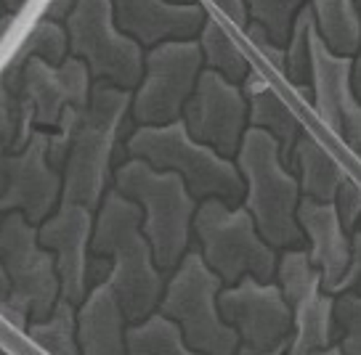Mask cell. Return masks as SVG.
I'll list each match as a JSON object with an SVG mask.
<instances>
[{
    "label": "cell",
    "mask_w": 361,
    "mask_h": 355,
    "mask_svg": "<svg viewBox=\"0 0 361 355\" xmlns=\"http://www.w3.org/2000/svg\"><path fill=\"white\" fill-rule=\"evenodd\" d=\"M3 8H6V6H3V0H0V11H3Z\"/></svg>",
    "instance_id": "cell-39"
},
{
    "label": "cell",
    "mask_w": 361,
    "mask_h": 355,
    "mask_svg": "<svg viewBox=\"0 0 361 355\" xmlns=\"http://www.w3.org/2000/svg\"><path fill=\"white\" fill-rule=\"evenodd\" d=\"M69 11H72V0H48V6H45V11H43L40 19L64 24V19L69 16Z\"/></svg>",
    "instance_id": "cell-34"
},
{
    "label": "cell",
    "mask_w": 361,
    "mask_h": 355,
    "mask_svg": "<svg viewBox=\"0 0 361 355\" xmlns=\"http://www.w3.org/2000/svg\"><path fill=\"white\" fill-rule=\"evenodd\" d=\"M125 149L157 170L178 173L197 201L218 197L231 207L242 201L245 183L237 165L213 146L194 141L180 117L165 125H138L125 141Z\"/></svg>",
    "instance_id": "cell-5"
},
{
    "label": "cell",
    "mask_w": 361,
    "mask_h": 355,
    "mask_svg": "<svg viewBox=\"0 0 361 355\" xmlns=\"http://www.w3.org/2000/svg\"><path fill=\"white\" fill-rule=\"evenodd\" d=\"M16 133H19V106L11 93L0 85V144L11 149Z\"/></svg>",
    "instance_id": "cell-32"
},
{
    "label": "cell",
    "mask_w": 361,
    "mask_h": 355,
    "mask_svg": "<svg viewBox=\"0 0 361 355\" xmlns=\"http://www.w3.org/2000/svg\"><path fill=\"white\" fill-rule=\"evenodd\" d=\"M335 212H338L340 218V225L345 228V233H353L356 231V223H359V212H361V194H359V186L353 183V180H343L340 183L338 194H335Z\"/></svg>",
    "instance_id": "cell-30"
},
{
    "label": "cell",
    "mask_w": 361,
    "mask_h": 355,
    "mask_svg": "<svg viewBox=\"0 0 361 355\" xmlns=\"http://www.w3.org/2000/svg\"><path fill=\"white\" fill-rule=\"evenodd\" d=\"M90 82L93 80L88 67L78 56H67L61 64H48L40 56L24 58L16 93L19 133L13 138L11 151L22 149L30 141L35 127L54 133L64 109H85Z\"/></svg>",
    "instance_id": "cell-11"
},
{
    "label": "cell",
    "mask_w": 361,
    "mask_h": 355,
    "mask_svg": "<svg viewBox=\"0 0 361 355\" xmlns=\"http://www.w3.org/2000/svg\"><path fill=\"white\" fill-rule=\"evenodd\" d=\"M202 72L197 40H162L144 54L141 80L130 93L128 114L135 125H165L178 120Z\"/></svg>",
    "instance_id": "cell-10"
},
{
    "label": "cell",
    "mask_w": 361,
    "mask_h": 355,
    "mask_svg": "<svg viewBox=\"0 0 361 355\" xmlns=\"http://www.w3.org/2000/svg\"><path fill=\"white\" fill-rule=\"evenodd\" d=\"M245 32H247L250 43L255 45L260 54L266 56L271 64H274V69L284 75V45L274 43V40H271L269 35H266V30H263L258 22H247V24H245Z\"/></svg>",
    "instance_id": "cell-31"
},
{
    "label": "cell",
    "mask_w": 361,
    "mask_h": 355,
    "mask_svg": "<svg viewBox=\"0 0 361 355\" xmlns=\"http://www.w3.org/2000/svg\"><path fill=\"white\" fill-rule=\"evenodd\" d=\"M13 19H16V13L13 11H8V8H6V11H0V40H3V35L11 30Z\"/></svg>",
    "instance_id": "cell-35"
},
{
    "label": "cell",
    "mask_w": 361,
    "mask_h": 355,
    "mask_svg": "<svg viewBox=\"0 0 361 355\" xmlns=\"http://www.w3.org/2000/svg\"><path fill=\"white\" fill-rule=\"evenodd\" d=\"M332 329H335V342L338 353H361V297L356 287L332 294Z\"/></svg>",
    "instance_id": "cell-28"
},
{
    "label": "cell",
    "mask_w": 361,
    "mask_h": 355,
    "mask_svg": "<svg viewBox=\"0 0 361 355\" xmlns=\"http://www.w3.org/2000/svg\"><path fill=\"white\" fill-rule=\"evenodd\" d=\"M218 313L239 337L237 353H287L293 340V311L274 281L242 276L237 284L218 292Z\"/></svg>",
    "instance_id": "cell-12"
},
{
    "label": "cell",
    "mask_w": 361,
    "mask_h": 355,
    "mask_svg": "<svg viewBox=\"0 0 361 355\" xmlns=\"http://www.w3.org/2000/svg\"><path fill=\"white\" fill-rule=\"evenodd\" d=\"M305 3L308 0H245V8H247L250 22H258L274 43L284 45L295 13L300 11Z\"/></svg>",
    "instance_id": "cell-29"
},
{
    "label": "cell",
    "mask_w": 361,
    "mask_h": 355,
    "mask_svg": "<svg viewBox=\"0 0 361 355\" xmlns=\"http://www.w3.org/2000/svg\"><path fill=\"white\" fill-rule=\"evenodd\" d=\"M114 27L141 48L162 40H192L204 22L200 3H170V0H112Z\"/></svg>",
    "instance_id": "cell-17"
},
{
    "label": "cell",
    "mask_w": 361,
    "mask_h": 355,
    "mask_svg": "<svg viewBox=\"0 0 361 355\" xmlns=\"http://www.w3.org/2000/svg\"><path fill=\"white\" fill-rule=\"evenodd\" d=\"M210 3H213L215 8H221L231 22L237 24L239 30H245V24L250 22L247 8H245V0H210Z\"/></svg>",
    "instance_id": "cell-33"
},
{
    "label": "cell",
    "mask_w": 361,
    "mask_h": 355,
    "mask_svg": "<svg viewBox=\"0 0 361 355\" xmlns=\"http://www.w3.org/2000/svg\"><path fill=\"white\" fill-rule=\"evenodd\" d=\"M61 197V173L48 162V130L35 127L30 141L11 151L0 144V215L22 212L37 225Z\"/></svg>",
    "instance_id": "cell-13"
},
{
    "label": "cell",
    "mask_w": 361,
    "mask_h": 355,
    "mask_svg": "<svg viewBox=\"0 0 361 355\" xmlns=\"http://www.w3.org/2000/svg\"><path fill=\"white\" fill-rule=\"evenodd\" d=\"M350 64L353 56L332 54L316 27L308 37V85L319 120L332 133L345 135L353 149H359L361 109L359 96L350 88Z\"/></svg>",
    "instance_id": "cell-15"
},
{
    "label": "cell",
    "mask_w": 361,
    "mask_h": 355,
    "mask_svg": "<svg viewBox=\"0 0 361 355\" xmlns=\"http://www.w3.org/2000/svg\"><path fill=\"white\" fill-rule=\"evenodd\" d=\"M130 93L133 90L117 88L104 80L90 82L88 104L72 125L67 154L61 162L64 173L59 201H78L88 210L99 207L112 178V159L128 117Z\"/></svg>",
    "instance_id": "cell-2"
},
{
    "label": "cell",
    "mask_w": 361,
    "mask_h": 355,
    "mask_svg": "<svg viewBox=\"0 0 361 355\" xmlns=\"http://www.w3.org/2000/svg\"><path fill=\"white\" fill-rule=\"evenodd\" d=\"M170 3H192V0H170Z\"/></svg>",
    "instance_id": "cell-38"
},
{
    "label": "cell",
    "mask_w": 361,
    "mask_h": 355,
    "mask_svg": "<svg viewBox=\"0 0 361 355\" xmlns=\"http://www.w3.org/2000/svg\"><path fill=\"white\" fill-rule=\"evenodd\" d=\"M8 292H11V287H8V276H6V270H3V266H0V308L8 302Z\"/></svg>",
    "instance_id": "cell-36"
},
{
    "label": "cell",
    "mask_w": 361,
    "mask_h": 355,
    "mask_svg": "<svg viewBox=\"0 0 361 355\" xmlns=\"http://www.w3.org/2000/svg\"><path fill=\"white\" fill-rule=\"evenodd\" d=\"M192 228L200 239L204 266L224 284H237L247 273L258 281L274 278L276 252L269 242H263L245 207H231L218 197H207L194 210Z\"/></svg>",
    "instance_id": "cell-7"
},
{
    "label": "cell",
    "mask_w": 361,
    "mask_h": 355,
    "mask_svg": "<svg viewBox=\"0 0 361 355\" xmlns=\"http://www.w3.org/2000/svg\"><path fill=\"white\" fill-rule=\"evenodd\" d=\"M237 170L245 183V210L263 242L274 249L303 244V231L295 220V207L300 199L298 178L279 156V146L266 130L245 127L237 149Z\"/></svg>",
    "instance_id": "cell-4"
},
{
    "label": "cell",
    "mask_w": 361,
    "mask_h": 355,
    "mask_svg": "<svg viewBox=\"0 0 361 355\" xmlns=\"http://www.w3.org/2000/svg\"><path fill=\"white\" fill-rule=\"evenodd\" d=\"M90 257L106 260V281L112 284L125 318L130 323L157 308L165 276L152 257L147 236L141 231L138 204L117 189L104 191L99 215L90 228Z\"/></svg>",
    "instance_id": "cell-1"
},
{
    "label": "cell",
    "mask_w": 361,
    "mask_h": 355,
    "mask_svg": "<svg viewBox=\"0 0 361 355\" xmlns=\"http://www.w3.org/2000/svg\"><path fill=\"white\" fill-rule=\"evenodd\" d=\"M290 170L300 173V178H298L300 197L316 201H332L340 183L348 178L311 135H298V141L293 146V156H290Z\"/></svg>",
    "instance_id": "cell-22"
},
{
    "label": "cell",
    "mask_w": 361,
    "mask_h": 355,
    "mask_svg": "<svg viewBox=\"0 0 361 355\" xmlns=\"http://www.w3.org/2000/svg\"><path fill=\"white\" fill-rule=\"evenodd\" d=\"M37 347L54 355H75L78 340H75V305L64 297L54 302L51 313L45 318H37L30 326H24Z\"/></svg>",
    "instance_id": "cell-26"
},
{
    "label": "cell",
    "mask_w": 361,
    "mask_h": 355,
    "mask_svg": "<svg viewBox=\"0 0 361 355\" xmlns=\"http://www.w3.org/2000/svg\"><path fill=\"white\" fill-rule=\"evenodd\" d=\"M308 6L314 13L316 32L332 54H359V0H308Z\"/></svg>",
    "instance_id": "cell-23"
},
{
    "label": "cell",
    "mask_w": 361,
    "mask_h": 355,
    "mask_svg": "<svg viewBox=\"0 0 361 355\" xmlns=\"http://www.w3.org/2000/svg\"><path fill=\"white\" fill-rule=\"evenodd\" d=\"M314 30V13L305 3L300 11L295 13L287 43H284V75L290 77L295 88H308V37Z\"/></svg>",
    "instance_id": "cell-27"
},
{
    "label": "cell",
    "mask_w": 361,
    "mask_h": 355,
    "mask_svg": "<svg viewBox=\"0 0 361 355\" xmlns=\"http://www.w3.org/2000/svg\"><path fill=\"white\" fill-rule=\"evenodd\" d=\"M125 318L120 300L112 284L102 278L80 300V311H75V340L78 353L85 355H120L125 353L123 332Z\"/></svg>",
    "instance_id": "cell-19"
},
{
    "label": "cell",
    "mask_w": 361,
    "mask_h": 355,
    "mask_svg": "<svg viewBox=\"0 0 361 355\" xmlns=\"http://www.w3.org/2000/svg\"><path fill=\"white\" fill-rule=\"evenodd\" d=\"M295 220L303 236H308V257L322 276V289L332 294L340 276L348 270L353 257V233H345L332 201H316L308 197L298 199Z\"/></svg>",
    "instance_id": "cell-18"
},
{
    "label": "cell",
    "mask_w": 361,
    "mask_h": 355,
    "mask_svg": "<svg viewBox=\"0 0 361 355\" xmlns=\"http://www.w3.org/2000/svg\"><path fill=\"white\" fill-rule=\"evenodd\" d=\"M125 353L130 355H186L189 347L183 342L180 326L165 313H149L141 321L125 326Z\"/></svg>",
    "instance_id": "cell-24"
},
{
    "label": "cell",
    "mask_w": 361,
    "mask_h": 355,
    "mask_svg": "<svg viewBox=\"0 0 361 355\" xmlns=\"http://www.w3.org/2000/svg\"><path fill=\"white\" fill-rule=\"evenodd\" d=\"M180 120L194 141L213 146L218 154L234 156L247 127V99L237 82L204 67L183 104Z\"/></svg>",
    "instance_id": "cell-14"
},
{
    "label": "cell",
    "mask_w": 361,
    "mask_h": 355,
    "mask_svg": "<svg viewBox=\"0 0 361 355\" xmlns=\"http://www.w3.org/2000/svg\"><path fill=\"white\" fill-rule=\"evenodd\" d=\"M221 278L204 266L200 249H186L176 273L162 287L157 308L180 326L189 353L231 355L237 353V332L218 313Z\"/></svg>",
    "instance_id": "cell-6"
},
{
    "label": "cell",
    "mask_w": 361,
    "mask_h": 355,
    "mask_svg": "<svg viewBox=\"0 0 361 355\" xmlns=\"http://www.w3.org/2000/svg\"><path fill=\"white\" fill-rule=\"evenodd\" d=\"M239 88L247 99V123L252 127H260L276 141L279 146V156L282 162L290 167V156H293V146L300 135V125L293 117V111L284 106V101L271 90L266 80L258 75H245L239 82Z\"/></svg>",
    "instance_id": "cell-20"
},
{
    "label": "cell",
    "mask_w": 361,
    "mask_h": 355,
    "mask_svg": "<svg viewBox=\"0 0 361 355\" xmlns=\"http://www.w3.org/2000/svg\"><path fill=\"white\" fill-rule=\"evenodd\" d=\"M37 225V242L54 255L59 297L80 305L88 292V242L93 210L78 201H59V210Z\"/></svg>",
    "instance_id": "cell-16"
},
{
    "label": "cell",
    "mask_w": 361,
    "mask_h": 355,
    "mask_svg": "<svg viewBox=\"0 0 361 355\" xmlns=\"http://www.w3.org/2000/svg\"><path fill=\"white\" fill-rule=\"evenodd\" d=\"M293 311V340L287 353L311 355L332 350L335 329H332V294L324 289L305 292L303 297L290 302Z\"/></svg>",
    "instance_id": "cell-21"
},
{
    "label": "cell",
    "mask_w": 361,
    "mask_h": 355,
    "mask_svg": "<svg viewBox=\"0 0 361 355\" xmlns=\"http://www.w3.org/2000/svg\"><path fill=\"white\" fill-rule=\"evenodd\" d=\"M114 189L138 204L141 231L152 247L157 268L173 270L192 239V218L200 201L194 199L183 178L173 170H157L130 156L114 170Z\"/></svg>",
    "instance_id": "cell-3"
},
{
    "label": "cell",
    "mask_w": 361,
    "mask_h": 355,
    "mask_svg": "<svg viewBox=\"0 0 361 355\" xmlns=\"http://www.w3.org/2000/svg\"><path fill=\"white\" fill-rule=\"evenodd\" d=\"M200 54H202V67L221 72L226 80L231 82H242L245 75L250 72L247 56L239 51V45L231 40V35L226 32L215 19L204 16L202 27H200Z\"/></svg>",
    "instance_id": "cell-25"
},
{
    "label": "cell",
    "mask_w": 361,
    "mask_h": 355,
    "mask_svg": "<svg viewBox=\"0 0 361 355\" xmlns=\"http://www.w3.org/2000/svg\"><path fill=\"white\" fill-rule=\"evenodd\" d=\"M24 3H27V0H3V6H6V8H8V11H22V6Z\"/></svg>",
    "instance_id": "cell-37"
},
{
    "label": "cell",
    "mask_w": 361,
    "mask_h": 355,
    "mask_svg": "<svg viewBox=\"0 0 361 355\" xmlns=\"http://www.w3.org/2000/svg\"><path fill=\"white\" fill-rule=\"evenodd\" d=\"M0 266L11 287L0 313L16 329L45 318L59 300L56 266L54 255L37 242L35 225L16 210L0 215Z\"/></svg>",
    "instance_id": "cell-8"
},
{
    "label": "cell",
    "mask_w": 361,
    "mask_h": 355,
    "mask_svg": "<svg viewBox=\"0 0 361 355\" xmlns=\"http://www.w3.org/2000/svg\"><path fill=\"white\" fill-rule=\"evenodd\" d=\"M72 56L85 61L90 80L133 90L144 69V48L114 27L112 0H72L64 19Z\"/></svg>",
    "instance_id": "cell-9"
}]
</instances>
